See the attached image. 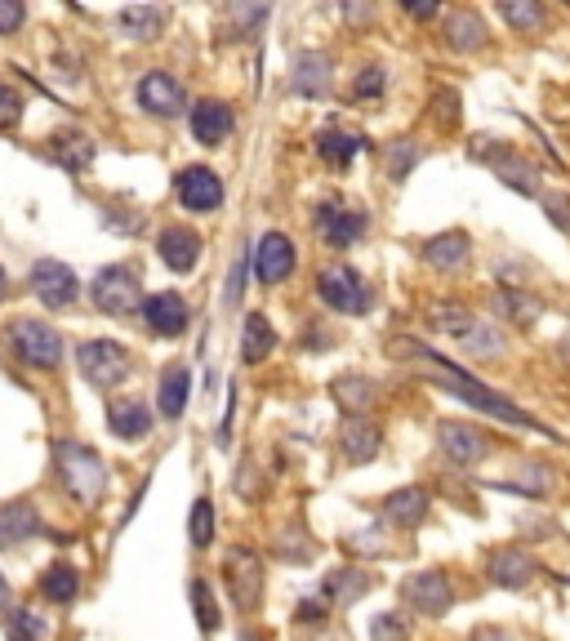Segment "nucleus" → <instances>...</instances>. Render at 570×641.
Wrapping results in <instances>:
<instances>
[{
	"label": "nucleus",
	"instance_id": "nucleus-3",
	"mask_svg": "<svg viewBox=\"0 0 570 641\" xmlns=\"http://www.w3.org/2000/svg\"><path fill=\"white\" fill-rule=\"evenodd\" d=\"M6 344L10 353L32 366V370H59L63 366V339L50 320H37V316H19L6 326Z\"/></svg>",
	"mask_w": 570,
	"mask_h": 641
},
{
	"label": "nucleus",
	"instance_id": "nucleus-45",
	"mask_svg": "<svg viewBox=\"0 0 570 641\" xmlns=\"http://www.w3.org/2000/svg\"><path fill=\"white\" fill-rule=\"evenodd\" d=\"M23 94L14 90V85H6V81H0V134H6V130H14L19 121H23Z\"/></svg>",
	"mask_w": 570,
	"mask_h": 641
},
{
	"label": "nucleus",
	"instance_id": "nucleus-32",
	"mask_svg": "<svg viewBox=\"0 0 570 641\" xmlns=\"http://www.w3.org/2000/svg\"><path fill=\"white\" fill-rule=\"evenodd\" d=\"M116 28H121L130 41L147 45V41H156V37H161V28H165V10H156V6H134V10H121V14H116Z\"/></svg>",
	"mask_w": 570,
	"mask_h": 641
},
{
	"label": "nucleus",
	"instance_id": "nucleus-50",
	"mask_svg": "<svg viewBox=\"0 0 570 641\" xmlns=\"http://www.w3.org/2000/svg\"><path fill=\"white\" fill-rule=\"evenodd\" d=\"M245 272H250V250L236 258V267H232V276H227V294H223V298H227V307H236V303H241V289H245Z\"/></svg>",
	"mask_w": 570,
	"mask_h": 641
},
{
	"label": "nucleus",
	"instance_id": "nucleus-4",
	"mask_svg": "<svg viewBox=\"0 0 570 641\" xmlns=\"http://www.w3.org/2000/svg\"><path fill=\"white\" fill-rule=\"evenodd\" d=\"M317 294H322V303H326L330 312H339V316H366L370 303H375L366 276H362L357 267H348V263H330V267H322V276H317Z\"/></svg>",
	"mask_w": 570,
	"mask_h": 641
},
{
	"label": "nucleus",
	"instance_id": "nucleus-38",
	"mask_svg": "<svg viewBox=\"0 0 570 641\" xmlns=\"http://www.w3.org/2000/svg\"><path fill=\"white\" fill-rule=\"evenodd\" d=\"M6 637L10 641H45V619L37 610H28V606H14L6 614Z\"/></svg>",
	"mask_w": 570,
	"mask_h": 641
},
{
	"label": "nucleus",
	"instance_id": "nucleus-18",
	"mask_svg": "<svg viewBox=\"0 0 570 641\" xmlns=\"http://www.w3.org/2000/svg\"><path fill=\"white\" fill-rule=\"evenodd\" d=\"M486 574H490L495 588H526V583L539 574V561H535L526 548L508 543V548H495V552L486 557Z\"/></svg>",
	"mask_w": 570,
	"mask_h": 641
},
{
	"label": "nucleus",
	"instance_id": "nucleus-43",
	"mask_svg": "<svg viewBox=\"0 0 570 641\" xmlns=\"http://www.w3.org/2000/svg\"><path fill=\"white\" fill-rule=\"evenodd\" d=\"M192 610H196V619H201V628L205 632H214L218 628V606H214V592H210V583L205 579H192Z\"/></svg>",
	"mask_w": 570,
	"mask_h": 641
},
{
	"label": "nucleus",
	"instance_id": "nucleus-44",
	"mask_svg": "<svg viewBox=\"0 0 570 641\" xmlns=\"http://www.w3.org/2000/svg\"><path fill=\"white\" fill-rule=\"evenodd\" d=\"M406 632H410V623H406V614H397V610L375 614V623H370V641H406Z\"/></svg>",
	"mask_w": 570,
	"mask_h": 641
},
{
	"label": "nucleus",
	"instance_id": "nucleus-12",
	"mask_svg": "<svg viewBox=\"0 0 570 641\" xmlns=\"http://www.w3.org/2000/svg\"><path fill=\"white\" fill-rule=\"evenodd\" d=\"M490 147H477L472 156H486L490 161V170L499 174V183L503 187H512V192H521V196H530L535 187H539V170L517 152V147H503L499 139H486Z\"/></svg>",
	"mask_w": 570,
	"mask_h": 641
},
{
	"label": "nucleus",
	"instance_id": "nucleus-31",
	"mask_svg": "<svg viewBox=\"0 0 570 641\" xmlns=\"http://www.w3.org/2000/svg\"><path fill=\"white\" fill-rule=\"evenodd\" d=\"M384 517H388L393 526H401V530H415V526L428 517V490H419V486L393 490V495L384 499Z\"/></svg>",
	"mask_w": 570,
	"mask_h": 641
},
{
	"label": "nucleus",
	"instance_id": "nucleus-14",
	"mask_svg": "<svg viewBox=\"0 0 570 641\" xmlns=\"http://www.w3.org/2000/svg\"><path fill=\"white\" fill-rule=\"evenodd\" d=\"M313 223H317L322 241L335 245V250H348L353 241L366 236V214L353 210V205H344V201H322L317 214H313Z\"/></svg>",
	"mask_w": 570,
	"mask_h": 641
},
{
	"label": "nucleus",
	"instance_id": "nucleus-36",
	"mask_svg": "<svg viewBox=\"0 0 570 641\" xmlns=\"http://www.w3.org/2000/svg\"><path fill=\"white\" fill-rule=\"evenodd\" d=\"M464 348H468V357H477V362H499L503 348H508V339L490 326V320H477V326L464 335Z\"/></svg>",
	"mask_w": 570,
	"mask_h": 641
},
{
	"label": "nucleus",
	"instance_id": "nucleus-25",
	"mask_svg": "<svg viewBox=\"0 0 570 641\" xmlns=\"http://www.w3.org/2000/svg\"><path fill=\"white\" fill-rule=\"evenodd\" d=\"M330 397H335V406H339L344 415L366 419V410H375V401H379V384H375L370 375H339V379L330 384Z\"/></svg>",
	"mask_w": 570,
	"mask_h": 641
},
{
	"label": "nucleus",
	"instance_id": "nucleus-49",
	"mask_svg": "<svg viewBox=\"0 0 570 641\" xmlns=\"http://www.w3.org/2000/svg\"><path fill=\"white\" fill-rule=\"evenodd\" d=\"M23 19H28V10L19 0H0V37H14L23 28Z\"/></svg>",
	"mask_w": 570,
	"mask_h": 641
},
{
	"label": "nucleus",
	"instance_id": "nucleus-17",
	"mask_svg": "<svg viewBox=\"0 0 570 641\" xmlns=\"http://www.w3.org/2000/svg\"><path fill=\"white\" fill-rule=\"evenodd\" d=\"M187 125H192V139L201 147H218L232 134L236 112L223 99H196V108H187Z\"/></svg>",
	"mask_w": 570,
	"mask_h": 641
},
{
	"label": "nucleus",
	"instance_id": "nucleus-37",
	"mask_svg": "<svg viewBox=\"0 0 570 641\" xmlns=\"http://www.w3.org/2000/svg\"><path fill=\"white\" fill-rule=\"evenodd\" d=\"M428 316H432V326H437V330H446V335H459V339H464V335L477 326L472 307H468V303H455V298H450V303H437Z\"/></svg>",
	"mask_w": 570,
	"mask_h": 641
},
{
	"label": "nucleus",
	"instance_id": "nucleus-24",
	"mask_svg": "<svg viewBox=\"0 0 570 641\" xmlns=\"http://www.w3.org/2000/svg\"><path fill=\"white\" fill-rule=\"evenodd\" d=\"M468 258H472V241H468V232H459V227L437 232L432 241H424V263H428L432 272H459Z\"/></svg>",
	"mask_w": 570,
	"mask_h": 641
},
{
	"label": "nucleus",
	"instance_id": "nucleus-28",
	"mask_svg": "<svg viewBox=\"0 0 570 641\" xmlns=\"http://www.w3.org/2000/svg\"><path fill=\"white\" fill-rule=\"evenodd\" d=\"M446 45L459 54H472L486 45V19L477 10H450L446 14Z\"/></svg>",
	"mask_w": 570,
	"mask_h": 641
},
{
	"label": "nucleus",
	"instance_id": "nucleus-15",
	"mask_svg": "<svg viewBox=\"0 0 570 641\" xmlns=\"http://www.w3.org/2000/svg\"><path fill=\"white\" fill-rule=\"evenodd\" d=\"M139 312H143V326H147V335H161V339H179V335L187 330V320H192V312H187L183 294H174V289L147 294Z\"/></svg>",
	"mask_w": 570,
	"mask_h": 641
},
{
	"label": "nucleus",
	"instance_id": "nucleus-55",
	"mask_svg": "<svg viewBox=\"0 0 570 641\" xmlns=\"http://www.w3.org/2000/svg\"><path fill=\"white\" fill-rule=\"evenodd\" d=\"M406 14H415V19H437V6H410V0H406Z\"/></svg>",
	"mask_w": 570,
	"mask_h": 641
},
{
	"label": "nucleus",
	"instance_id": "nucleus-51",
	"mask_svg": "<svg viewBox=\"0 0 570 641\" xmlns=\"http://www.w3.org/2000/svg\"><path fill=\"white\" fill-rule=\"evenodd\" d=\"M227 393H232V397H227V410H223V424H218V446L232 441V419H236V384H232Z\"/></svg>",
	"mask_w": 570,
	"mask_h": 641
},
{
	"label": "nucleus",
	"instance_id": "nucleus-46",
	"mask_svg": "<svg viewBox=\"0 0 570 641\" xmlns=\"http://www.w3.org/2000/svg\"><path fill=\"white\" fill-rule=\"evenodd\" d=\"M103 227L125 232V236H139V232H143V214H139V210H121V205H103Z\"/></svg>",
	"mask_w": 570,
	"mask_h": 641
},
{
	"label": "nucleus",
	"instance_id": "nucleus-1",
	"mask_svg": "<svg viewBox=\"0 0 570 641\" xmlns=\"http://www.w3.org/2000/svg\"><path fill=\"white\" fill-rule=\"evenodd\" d=\"M397 353H401V362H410L415 370H424V375H432L446 393H455L459 401H468V406H477V410H486L490 419H503V424H517V428H530V433H539V437H557L552 428H543L535 415H526L521 406H512L508 397H499L495 388H486L481 379H472L468 370H459V366H450L446 357H437L432 348H424L419 339H410V344H397Z\"/></svg>",
	"mask_w": 570,
	"mask_h": 641
},
{
	"label": "nucleus",
	"instance_id": "nucleus-35",
	"mask_svg": "<svg viewBox=\"0 0 570 641\" xmlns=\"http://www.w3.org/2000/svg\"><path fill=\"white\" fill-rule=\"evenodd\" d=\"M552 468L548 464H539V459H526L521 464V477H512V481H495L499 490H517V495H530V499H543L548 490H552Z\"/></svg>",
	"mask_w": 570,
	"mask_h": 641
},
{
	"label": "nucleus",
	"instance_id": "nucleus-26",
	"mask_svg": "<svg viewBox=\"0 0 570 641\" xmlns=\"http://www.w3.org/2000/svg\"><path fill=\"white\" fill-rule=\"evenodd\" d=\"M108 428H112V437H121V441H143V437L152 433V410H147L139 397H116V401L108 406Z\"/></svg>",
	"mask_w": 570,
	"mask_h": 641
},
{
	"label": "nucleus",
	"instance_id": "nucleus-29",
	"mask_svg": "<svg viewBox=\"0 0 570 641\" xmlns=\"http://www.w3.org/2000/svg\"><path fill=\"white\" fill-rule=\"evenodd\" d=\"M187 397H192V370L187 366H170L156 384V410L161 419H179L187 410Z\"/></svg>",
	"mask_w": 570,
	"mask_h": 641
},
{
	"label": "nucleus",
	"instance_id": "nucleus-54",
	"mask_svg": "<svg viewBox=\"0 0 570 641\" xmlns=\"http://www.w3.org/2000/svg\"><path fill=\"white\" fill-rule=\"evenodd\" d=\"M326 614V606L313 597V601H299V619H322Z\"/></svg>",
	"mask_w": 570,
	"mask_h": 641
},
{
	"label": "nucleus",
	"instance_id": "nucleus-30",
	"mask_svg": "<svg viewBox=\"0 0 570 641\" xmlns=\"http://www.w3.org/2000/svg\"><path fill=\"white\" fill-rule=\"evenodd\" d=\"M362 147H366V139H362V134H348V130H339V125H326V130L317 134V156H322L330 170H348Z\"/></svg>",
	"mask_w": 570,
	"mask_h": 641
},
{
	"label": "nucleus",
	"instance_id": "nucleus-39",
	"mask_svg": "<svg viewBox=\"0 0 570 641\" xmlns=\"http://www.w3.org/2000/svg\"><path fill=\"white\" fill-rule=\"evenodd\" d=\"M366 588H370V574H366V570H353V566L326 579V592H330L339 606H353V601H357Z\"/></svg>",
	"mask_w": 570,
	"mask_h": 641
},
{
	"label": "nucleus",
	"instance_id": "nucleus-7",
	"mask_svg": "<svg viewBox=\"0 0 570 641\" xmlns=\"http://www.w3.org/2000/svg\"><path fill=\"white\" fill-rule=\"evenodd\" d=\"M223 583L232 592V606L236 610H258L263 601V557L254 548H227L223 557Z\"/></svg>",
	"mask_w": 570,
	"mask_h": 641
},
{
	"label": "nucleus",
	"instance_id": "nucleus-56",
	"mask_svg": "<svg viewBox=\"0 0 570 641\" xmlns=\"http://www.w3.org/2000/svg\"><path fill=\"white\" fill-rule=\"evenodd\" d=\"M557 357H561V366H570V330H566V339L557 344Z\"/></svg>",
	"mask_w": 570,
	"mask_h": 641
},
{
	"label": "nucleus",
	"instance_id": "nucleus-27",
	"mask_svg": "<svg viewBox=\"0 0 570 641\" xmlns=\"http://www.w3.org/2000/svg\"><path fill=\"white\" fill-rule=\"evenodd\" d=\"M272 353H276V330H272V320H267L263 312H250L245 326H241V362H245V366H263Z\"/></svg>",
	"mask_w": 570,
	"mask_h": 641
},
{
	"label": "nucleus",
	"instance_id": "nucleus-11",
	"mask_svg": "<svg viewBox=\"0 0 570 641\" xmlns=\"http://www.w3.org/2000/svg\"><path fill=\"white\" fill-rule=\"evenodd\" d=\"M174 196H179V205L192 210V214H214V210L223 205V179H218L210 165H187V170H179V179H174Z\"/></svg>",
	"mask_w": 570,
	"mask_h": 641
},
{
	"label": "nucleus",
	"instance_id": "nucleus-40",
	"mask_svg": "<svg viewBox=\"0 0 570 641\" xmlns=\"http://www.w3.org/2000/svg\"><path fill=\"white\" fill-rule=\"evenodd\" d=\"M187 539H192V548H196V552L214 543V503H210L205 495L192 503V517H187Z\"/></svg>",
	"mask_w": 570,
	"mask_h": 641
},
{
	"label": "nucleus",
	"instance_id": "nucleus-9",
	"mask_svg": "<svg viewBox=\"0 0 570 641\" xmlns=\"http://www.w3.org/2000/svg\"><path fill=\"white\" fill-rule=\"evenodd\" d=\"M401 601H406L410 610L428 614V619H441V614H450V606H455V583H450L441 570H419V574H410V579L401 583Z\"/></svg>",
	"mask_w": 570,
	"mask_h": 641
},
{
	"label": "nucleus",
	"instance_id": "nucleus-20",
	"mask_svg": "<svg viewBox=\"0 0 570 641\" xmlns=\"http://www.w3.org/2000/svg\"><path fill=\"white\" fill-rule=\"evenodd\" d=\"M201 250H205V241L192 227H179V223L161 227V236H156V254H161V263L170 272H192L201 263Z\"/></svg>",
	"mask_w": 570,
	"mask_h": 641
},
{
	"label": "nucleus",
	"instance_id": "nucleus-2",
	"mask_svg": "<svg viewBox=\"0 0 570 641\" xmlns=\"http://www.w3.org/2000/svg\"><path fill=\"white\" fill-rule=\"evenodd\" d=\"M54 468H59V481L63 490L94 508L103 495H108V464L94 446H81V441H54Z\"/></svg>",
	"mask_w": 570,
	"mask_h": 641
},
{
	"label": "nucleus",
	"instance_id": "nucleus-34",
	"mask_svg": "<svg viewBox=\"0 0 570 641\" xmlns=\"http://www.w3.org/2000/svg\"><path fill=\"white\" fill-rule=\"evenodd\" d=\"M50 143H54V147H50V152H54V161H59L63 170H72V174H81V170L94 161V143H90L85 134H77V130L54 134Z\"/></svg>",
	"mask_w": 570,
	"mask_h": 641
},
{
	"label": "nucleus",
	"instance_id": "nucleus-16",
	"mask_svg": "<svg viewBox=\"0 0 570 641\" xmlns=\"http://www.w3.org/2000/svg\"><path fill=\"white\" fill-rule=\"evenodd\" d=\"M437 446L446 450V459L455 468H477L490 455V441L472 424H459V419H441L437 424Z\"/></svg>",
	"mask_w": 570,
	"mask_h": 641
},
{
	"label": "nucleus",
	"instance_id": "nucleus-6",
	"mask_svg": "<svg viewBox=\"0 0 570 641\" xmlns=\"http://www.w3.org/2000/svg\"><path fill=\"white\" fill-rule=\"evenodd\" d=\"M77 366H81V379L94 384V388H121L125 375H130V353L116 344V339H90L77 348Z\"/></svg>",
	"mask_w": 570,
	"mask_h": 641
},
{
	"label": "nucleus",
	"instance_id": "nucleus-13",
	"mask_svg": "<svg viewBox=\"0 0 570 641\" xmlns=\"http://www.w3.org/2000/svg\"><path fill=\"white\" fill-rule=\"evenodd\" d=\"M139 108L147 112V116H161V121H174V116H183L187 112V94H183V85L170 77V72H147L143 81H139Z\"/></svg>",
	"mask_w": 570,
	"mask_h": 641
},
{
	"label": "nucleus",
	"instance_id": "nucleus-53",
	"mask_svg": "<svg viewBox=\"0 0 570 641\" xmlns=\"http://www.w3.org/2000/svg\"><path fill=\"white\" fill-rule=\"evenodd\" d=\"M10 610H14V592H10V579L0 574V619H6Z\"/></svg>",
	"mask_w": 570,
	"mask_h": 641
},
{
	"label": "nucleus",
	"instance_id": "nucleus-42",
	"mask_svg": "<svg viewBox=\"0 0 570 641\" xmlns=\"http://www.w3.org/2000/svg\"><path fill=\"white\" fill-rule=\"evenodd\" d=\"M415 165H419V147H415L410 139L388 143V179H393V183H401V179H406Z\"/></svg>",
	"mask_w": 570,
	"mask_h": 641
},
{
	"label": "nucleus",
	"instance_id": "nucleus-57",
	"mask_svg": "<svg viewBox=\"0 0 570 641\" xmlns=\"http://www.w3.org/2000/svg\"><path fill=\"white\" fill-rule=\"evenodd\" d=\"M10 294V276H6V267H0V298Z\"/></svg>",
	"mask_w": 570,
	"mask_h": 641
},
{
	"label": "nucleus",
	"instance_id": "nucleus-48",
	"mask_svg": "<svg viewBox=\"0 0 570 641\" xmlns=\"http://www.w3.org/2000/svg\"><path fill=\"white\" fill-rule=\"evenodd\" d=\"M384 85H388L384 68H362V77H357L353 94H357V99H379V94H384Z\"/></svg>",
	"mask_w": 570,
	"mask_h": 641
},
{
	"label": "nucleus",
	"instance_id": "nucleus-23",
	"mask_svg": "<svg viewBox=\"0 0 570 641\" xmlns=\"http://www.w3.org/2000/svg\"><path fill=\"white\" fill-rule=\"evenodd\" d=\"M330 72H335L330 54H322V50H304V54L295 59L291 90H295V94H304V99H322V94L330 90V81H335Z\"/></svg>",
	"mask_w": 570,
	"mask_h": 641
},
{
	"label": "nucleus",
	"instance_id": "nucleus-33",
	"mask_svg": "<svg viewBox=\"0 0 570 641\" xmlns=\"http://www.w3.org/2000/svg\"><path fill=\"white\" fill-rule=\"evenodd\" d=\"M77 592H81V574H77V566L54 561V566L41 574V597H45V601H54V606H72Z\"/></svg>",
	"mask_w": 570,
	"mask_h": 641
},
{
	"label": "nucleus",
	"instance_id": "nucleus-52",
	"mask_svg": "<svg viewBox=\"0 0 570 641\" xmlns=\"http://www.w3.org/2000/svg\"><path fill=\"white\" fill-rule=\"evenodd\" d=\"M437 108H441L437 116H441L446 125H455V121H459V94H441V99H437Z\"/></svg>",
	"mask_w": 570,
	"mask_h": 641
},
{
	"label": "nucleus",
	"instance_id": "nucleus-8",
	"mask_svg": "<svg viewBox=\"0 0 570 641\" xmlns=\"http://www.w3.org/2000/svg\"><path fill=\"white\" fill-rule=\"evenodd\" d=\"M295 263H299V254H295V241L285 232H263L250 245V272L258 276V285H281L295 272Z\"/></svg>",
	"mask_w": 570,
	"mask_h": 641
},
{
	"label": "nucleus",
	"instance_id": "nucleus-5",
	"mask_svg": "<svg viewBox=\"0 0 570 641\" xmlns=\"http://www.w3.org/2000/svg\"><path fill=\"white\" fill-rule=\"evenodd\" d=\"M90 298L99 312L108 316H134L143 307V285H139V272L125 267V263H112L103 267L94 281H90Z\"/></svg>",
	"mask_w": 570,
	"mask_h": 641
},
{
	"label": "nucleus",
	"instance_id": "nucleus-22",
	"mask_svg": "<svg viewBox=\"0 0 570 641\" xmlns=\"http://www.w3.org/2000/svg\"><path fill=\"white\" fill-rule=\"evenodd\" d=\"M379 446H384V433L370 419H348L339 428V455H344L348 468H366L379 455Z\"/></svg>",
	"mask_w": 570,
	"mask_h": 641
},
{
	"label": "nucleus",
	"instance_id": "nucleus-10",
	"mask_svg": "<svg viewBox=\"0 0 570 641\" xmlns=\"http://www.w3.org/2000/svg\"><path fill=\"white\" fill-rule=\"evenodd\" d=\"M28 285H32V294L45 303V307H72L77 298H81V281H77V272L68 267V263H59V258H41L37 267H32V276H28Z\"/></svg>",
	"mask_w": 570,
	"mask_h": 641
},
{
	"label": "nucleus",
	"instance_id": "nucleus-19",
	"mask_svg": "<svg viewBox=\"0 0 570 641\" xmlns=\"http://www.w3.org/2000/svg\"><path fill=\"white\" fill-rule=\"evenodd\" d=\"M41 535H45V521H41V512L28 499L0 503V548H23V543H32Z\"/></svg>",
	"mask_w": 570,
	"mask_h": 641
},
{
	"label": "nucleus",
	"instance_id": "nucleus-21",
	"mask_svg": "<svg viewBox=\"0 0 570 641\" xmlns=\"http://www.w3.org/2000/svg\"><path fill=\"white\" fill-rule=\"evenodd\" d=\"M490 307H495L499 320H508V326H521V330H530L535 320L543 316V298L530 294V289H521V285H499L495 298H490Z\"/></svg>",
	"mask_w": 570,
	"mask_h": 641
},
{
	"label": "nucleus",
	"instance_id": "nucleus-47",
	"mask_svg": "<svg viewBox=\"0 0 570 641\" xmlns=\"http://www.w3.org/2000/svg\"><path fill=\"white\" fill-rule=\"evenodd\" d=\"M543 214H548V223H552L557 232L570 236V192H548V196H543Z\"/></svg>",
	"mask_w": 570,
	"mask_h": 641
},
{
	"label": "nucleus",
	"instance_id": "nucleus-41",
	"mask_svg": "<svg viewBox=\"0 0 570 641\" xmlns=\"http://www.w3.org/2000/svg\"><path fill=\"white\" fill-rule=\"evenodd\" d=\"M499 14H503V23H512L517 32H535V28L548 23V10H543V6H530V0H517V6H512V0H503Z\"/></svg>",
	"mask_w": 570,
	"mask_h": 641
}]
</instances>
